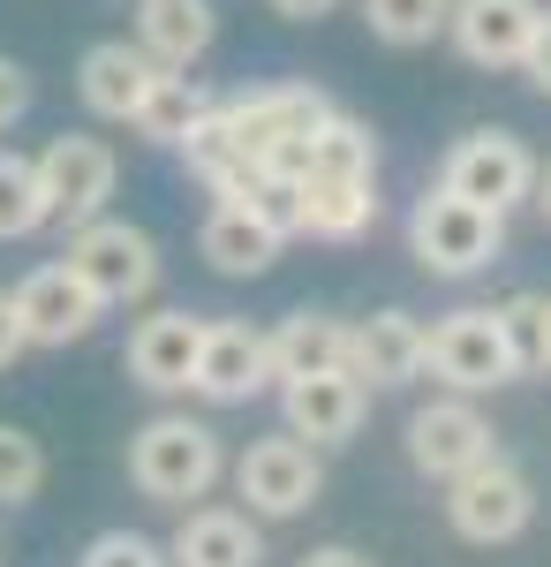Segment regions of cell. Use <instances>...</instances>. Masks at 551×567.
Here are the masks:
<instances>
[{
	"label": "cell",
	"instance_id": "6da1fadb",
	"mask_svg": "<svg viewBox=\"0 0 551 567\" xmlns=\"http://www.w3.org/2000/svg\"><path fill=\"white\" fill-rule=\"evenodd\" d=\"M219 114H227L235 152L250 159L257 175L302 182V167H310V136H318V122L333 114V99L310 91V84H257V91H235Z\"/></svg>",
	"mask_w": 551,
	"mask_h": 567
},
{
	"label": "cell",
	"instance_id": "7a4b0ae2",
	"mask_svg": "<svg viewBox=\"0 0 551 567\" xmlns=\"http://www.w3.org/2000/svg\"><path fill=\"white\" fill-rule=\"evenodd\" d=\"M227 470V454H219V432L212 424H197V416H152L144 432L128 439V484L144 492V499H159V507H189V499H205Z\"/></svg>",
	"mask_w": 551,
	"mask_h": 567
},
{
	"label": "cell",
	"instance_id": "3957f363",
	"mask_svg": "<svg viewBox=\"0 0 551 567\" xmlns=\"http://www.w3.org/2000/svg\"><path fill=\"white\" fill-rule=\"evenodd\" d=\"M408 250H416L424 272H446V280L484 272V265L507 250V213L468 205V197H454V189H424L416 213H408Z\"/></svg>",
	"mask_w": 551,
	"mask_h": 567
},
{
	"label": "cell",
	"instance_id": "277c9868",
	"mask_svg": "<svg viewBox=\"0 0 551 567\" xmlns=\"http://www.w3.org/2000/svg\"><path fill=\"white\" fill-rule=\"evenodd\" d=\"M69 272L84 280L91 296L106 310L122 303H144L152 288H159V243L144 235V227H128V219H84V227H69Z\"/></svg>",
	"mask_w": 551,
	"mask_h": 567
},
{
	"label": "cell",
	"instance_id": "5b68a950",
	"mask_svg": "<svg viewBox=\"0 0 551 567\" xmlns=\"http://www.w3.org/2000/svg\"><path fill=\"white\" fill-rule=\"evenodd\" d=\"M424 371L446 379L454 393H491L507 379H521L499 310H446L438 326H424Z\"/></svg>",
	"mask_w": 551,
	"mask_h": 567
},
{
	"label": "cell",
	"instance_id": "8992f818",
	"mask_svg": "<svg viewBox=\"0 0 551 567\" xmlns=\"http://www.w3.org/2000/svg\"><path fill=\"white\" fill-rule=\"evenodd\" d=\"M529 515H537V492L507 454H484L476 470L446 477V523L461 529L468 545H513L529 529Z\"/></svg>",
	"mask_w": 551,
	"mask_h": 567
},
{
	"label": "cell",
	"instance_id": "52a82bcc",
	"mask_svg": "<svg viewBox=\"0 0 551 567\" xmlns=\"http://www.w3.org/2000/svg\"><path fill=\"white\" fill-rule=\"evenodd\" d=\"M39 197H45V219L53 227H84L114 205V182H122V159H114V144H98V136H53L39 159Z\"/></svg>",
	"mask_w": 551,
	"mask_h": 567
},
{
	"label": "cell",
	"instance_id": "ba28073f",
	"mask_svg": "<svg viewBox=\"0 0 551 567\" xmlns=\"http://www.w3.org/2000/svg\"><path fill=\"white\" fill-rule=\"evenodd\" d=\"M235 492L250 499V515L264 523H288V515H310L318 492H325V470H318V446L295 432L280 439H250L242 462H235Z\"/></svg>",
	"mask_w": 551,
	"mask_h": 567
},
{
	"label": "cell",
	"instance_id": "9c48e42d",
	"mask_svg": "<svg viewBox=\"0 0 551 567\" xmlns=\"http://www.w3.org/2000/svg\"><path fill=\"white\" fill-rule=\"evenodd\" d=\"M438 189H454L468 205H491V213H513V205H529V189H537V159H529V144L513 130H468L461 144L446 152Z\"/></svg>",
	"mask_w": 551,
	"mask_h": 567
},
{
	"label": "cell",
	"instance_id": "30bf717a",
	"mask_svg": "<svg viewBox=\"0 0 551 567\" xmlns=\"http://www.w3.org/2000/svg\"><path fill=\"white\" fill-rule=\"evenodd\" d=\"M8 296H15V318H23V341H31V349H69V341H84L91 326L106 318V303L91 296L69 265H39V272H23Z\"/></svg>",
	"mask_w": 551,
	"mask_h": 567
},
{
	"label": "cell",
	"instance_id": "8fae6325",
	"mask_svg": "<svg viewBox=\"0 0 551 567\" xmlns=\"http://www.w3.org/2000/svg\"><path fill=\"white\" fill-rule=\"evenodd\" d=\"M484 454H499L491 446V424H484V409L468 401V393H454V401H430V409H416L408 416V462L424 470V477H461V470H476Z\"/></svg>",
	"mask_w": 551,
	"mask_h": 567
},
{
	"label": "cell",
	"instance_id": "7c38bea8",
	"mask_svg": "<svg viewBox=\"0 0 551 567\" xmlns=\"http://www.w3.org/2000/svg\"><path fill=\"white\" fill-rule=\"evenodd\" d=\"M280 409H288V432L310 439V446H347L371 416V386L355 371H310V379H288L280 386Z\"/></svg>",
	"mask_w": 551,
	"mask_h": 567
},
{
	"label": "cell",
	"instance_id": "4fadbf2b",
	"mask_svg": "<svg viewBox=\"0 0 551 567\" xmlns=\"http://www.w3.org/2000/svg\"><path fill=\"white\" fill-rule=\"evenodd\" d=\"M264 379H272V363H264V333L242 326V318H205V349H197L189 393L212 401V409H235V401H250Z\"/></svg>",
	"mask_w": 551,
	"mask_h": 567
},
{
	"label": "cell",
	"instance_id": "5bb4252c",
	"mask_svg": "<svg viewBox=\"0 0 551 567\" xmlns=\"http://www.w3.org/2000/svg\"><path fill=\"white\" fill-rule=\"evenodd\" d=\"M197 349H205V318H197V310H152V318H136L122 363H128V379H136V386L189 393Z\"/></svg>",
	"mask_w": 551,
	"mask_h": 567
},
{
	"label": "cell",
	"instance_id": "9a60e30c",
	"mask_svg": "<svg viewBox=\"0 0 551 567\" xmlns=\"http://www.w3.org/2000/svg\"><path fill=\"white\" fill-rule=\"evenodd\" d=\"M537 16H544L537 0H454L446 31L476 69H521V53L537 39Z\"/></svg>",
	"mask_w": 551,
	"mask_h": 567
},
{
	"label": "cell",
	"instance_id": "2e32d148",
	"mask_svg": "<svg viewBox=\"0 0 551 567\" xmlns=\"http://www.w3.org/2000/svg\"><path fill=\"white\" fill-rule=\"evenodd\" d=\"M347 355H355V341H347V318H333V310H295L264 333V363L280 386L310 379V371H355Z\"/></svg>",
	"mask_w": 551,
	"mask_h": 567
},
{
	"label": "cell",
	"instance_id": "e0dca14e",
	"mask_svg": "<svg viewBox=\"0 0 551 567\" xmlns=\"http://www.w3.org/2000/svg\"><path fill=\"white\" fill-rule=\"evenodd\" d=\"M152 84H159V61H152L144 45H128V39L91 45L84 69H76V91H84V106L98 114V122H128Z\"/></svg>",
	"mask_w": 551,
	"mask_h": 567
},
{
	"label": "cell",
	"instance_id": "ac0fdd59",
	"mask_svg": "<svg viewBox=\"0 0 551 567\" xmlns=\"http://www.w3.org/2000/svg\"><path fill=\"white\" fill-rule=\"evenodd\" d=\"M167 567H264V537L235 507H189L167 545Z\"/></svg>",
	"mask_w": 551,
	"mask_h": 567
},
{
	"label": "cell",
	"instance_id": "d6986e66",
	"mask_svg": "<svg viewBox=\"0 0 551 567\" xmlns=\"http://www.w3.org/2000/svg\"><path fill=\"white\" fill-rule=\"evenodd\" d=\"M219 39L212 0H136V45L159 61V69H189L205 61Z\"/></svg>",
	"mask_w": 551,
	"mask_h": 567
},
{
	"label": "cell",
	"instance_id": "ffe728a7",
	"mask_svg": "<svg viewBox=\"0 0 551 567\" xmlns=\"http://www.w3.org/2000/svg\"><path fill=\"white\" fill-rule=\"evenodd\" d=\"M347 341H355V379H371V386H408L416 371H424V326L408 318V310H371L363 326H347Z\"/></svg>",
	"mask_w": 551,
	"mask_h": 567
},
{
	"label": "cell",
	"instance_id": "44dd1931",
	"mask_svg": "<svg viewBox=\"0 0 551 567\" xmlns=\"http://www.w3.org/2000/svg\"><path fill=\"white\" fill-rule=\"evenodd\" d=\"M197 250H205V265H212V272H227V280H257L264 265L280 258V235H272L250 205L219 197L212 219H205V235H197Z\"/></svg>",
	"mask_w": 551,
	"mask_h": 567
},
{
	"label": "cell",
	"instance_id": "7402d4cb",
	"mask_svg": "<svg viewBox=\"0 0 551 567\" xmlns=\"http://www.w3.org/2000/svg\"><path fill=\"white\" fill-rule=\"evenodd\" d=\"M371 227H378V182L302 175V235H318V243H363Z\"/></svg>",
	"mask_w": 551,
	"mask_h": 567
},
{
	"label": "cell",
	"instance_id": "603a6c76",
	"mask_svg": "<svg viewBox=\"0 0 551 567\" xmlns=\"http://www.w3.org/2000/svg\"><path fill=\"white\" fill-rule=\"evenodd\" d=\"M205 114H212V91L197 84V76H181V69H159V84L144 91V106L128 114V130L144 136V144H167V152H174Z\"/></svg>",
	"mask_w": 551,
	"mask_h": 567
},
{
	"label": "cell",
	"instance_id": "cb8c5ba5",
	"mask_svg": "<svg viewBox=\"0 0 551 567\" xmlns=\"http://www.w3.org/2000/svg\"><path fill=\"white\" fill-rule=\"evenodd\" d=\"M302 175H325V182H378V136L363 130L355 114H325L318 136H310V167Z\"/></svg>",
	"mask_w": 551,
	"mask_h": 567
},
{
	"label": "cell",
	"instance_id": "d4e9b609",
	"mask_svg": "<svg viewBox=\"0 0 551 567\" xmlns=\"http://www.w3.org/2000/svg\"><path fill=\"white\" fill-rule=\"evenodd\" d=\"M45 227V197H39V167L23 152L0 144V243H23Z\"/></svg>",
	"mask_w": 551,
	"mask_h": 567
},
{
	"label": "cell",
	"instance_id": "484cf974",
	"mask_svg": "<svg viewBox=\"0 0 551 567\" xmlns=\"http://www.w3.org/2000/svg\"><path fill=\"white\" fill-rule=\"evenodd\" d=\"M363 16H371V31L385 45H430L446 31L454 0H363Z\"/></svg>",
	"mask_w": 551,
	"mask_h": 567
},
{
	"label": "cell",
	"instance_id": "4316f807",
	"mask_svg": "<svg viewBox=\"0 0 551 567\" xmlns=\"http://www.w3.org/2000/svg\"><path fill=\"white\" fill-rule=\"evenodd\" d=\"M45 484V446L23 424H0V515L8 507H31Z\"/></svg>",
	"mask_w": 551,
	"mask_h": 567
},
{
	"label": "cell",
	"instance_id": "83f0119b",
	"mask_svg": "<svg viewBox=\"0 0 551 567\" xmlns=\"http://www.w3.org/2000/svg\"><path fill=\"white\" fill-rule=\"evenodd\" d=\"M235 205H250L280 243L288 235H302V182H288V175H250L242 189H235Z\"/></svg>",
	"mask_w": 551,
	"mask_h": 567
},
{
	"label": "cell",
	"instance_id": "f1b7e54d",
	"mask_svg": "<svg viewBox=\"0 0 551 567\" xmlns=\"http://www.w3.org/2000/svg\"><path fill=\"white\" fill-rule=\"evenodd\" d=\"M544 303H551V296H513V303H499L513 371H544Z\"/></svg>",
	"mask_w": 551,
	"mask_h": 567
},
{
	"label": "cell",
	"instance_id": "f546056e",
	"mask_svg": "<svg viewBox=\"0 0 551 567\" xmlns=\"http://www.w3.org/2000/svg\"><path fill=\"white\" fill-rule=\"evenodd\" d=\"M84 567H167V553L152 537H136V529H106V537H91Z\"/></svg>",
	"mask_w": 551,
	"mask_h": 567
},
{
	"label": "cell",
	"instance_id": "4dcf8cb0",
	"mask_svg": "<svg viewBox=\"0 0 551 567\" xmlns=\"http://www.w3.org/2000/svg\"><path fill=\"white\" fill-rule=\"evenodd\" d=\"M23 114H31V76H23V69L0 53V130H15Z\"/></svg>",
	"mask_w": 551,
	"mask_h": 567
},
{
	"label": "cell",
	"instance_id": "1f68e13d",
	"mask_svg": "<svg viewBox=\"0 0 551 567\" xmlns=\"http://www.w3.org/2000/svg\"><path fill=\"white\" fill-rule=\"evenodd\" d=\"M521 76L551 99V8L537 16V39H529V53H521Z\"/></svg>",
	"mask_w": 551,
	"mask_h": 567
},
{
	"label": "cell",
	"instance_id": "d6a6232c",
	"mask_svg": "<svg viewBox=\"0 0 551 567\" xmlns=\"http://www.w3.org/2000/svg\"><path fill=\"white\" fill-rule=\"evenodd\" d=\"M23 349H31V341H23V318H15V296L0 288V371H8V363H15Z\"/></svg>",
	"mask_w": 551,
	"mask_h": 567
},
{
	"label": "cell",
	"instance_id": "836d02e7",
	"mask_svg": "<svg viewBox=\"0 0 551 567\" xmlns=\"http://www.w3.org/2000/svg\"><path fill=\"white\" fill-rule=\"evenodd\" d=\"M340 0H272V16H288V23H318V16H333Z\"/></svg>",
	"mask_w": 551,
	"mask_h": 567
},
{
	"label": "cell",
	"instance_id": "e575fe53",
	"mask_svg": "<svg viewBox=\"0 0 551 567\" xmlns=\"http://www.w3.org/2000/svg\"><path fill=\"white\" fill-rule=\"evenodd\" d=\"M302 567H371V560H363V553H347V545H318Z\"/></svg>",
	"mask_w": 551,
	"mask_h": 567
},
{
	"label": "cell",
	"instance_id": "d590c367",
	"mask_svg": "<svg viewBox=\"0 0 551 567\" xmlns=\"http://www.w3.org/2000/svg\"><path fill=\"white\" fill-rule=\"evenodd\" d=\"M529 197H537V213L551 219V167H544V175H537V189H529Z\"/></svg>",
	"mask_w": 551,
	"mask_h": 567
},
{
	"label": "cell",
	"instance_id": "8d00e7d4",
	"mask_svg": "<svg viewBox=\"0 0 551 567\" xmlns=\"http://www.w3.org/2000/svg\"><path fill=\"white\" fill-rule=\"evenodd\" d=\"M544 371H551V303H544Z\"/></svg>",
	"mask_w": 551,
	"mask_h": 567
}]
</instances>
